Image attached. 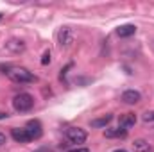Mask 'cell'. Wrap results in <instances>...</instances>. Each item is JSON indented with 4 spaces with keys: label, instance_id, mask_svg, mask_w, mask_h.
I'll return each mask as SVG.
<instances>
[{
    "label": "cell",
    "instance_id": "12",
    "mask_svg": "<svg viewBox=\"0 0 154 152\" xmlns=\"http://www.w3.org/2000/svg\"><path fill=\"white\" fill-rule=\"evenodd\" d=\"M104 136L106 138H125L127 136V131H124L120 127H116V129H106L104 131Z\"/></svg>",
    "mask_w": 154,
    "mask_h": 152
},
{
    "label": "cell",
    "instance_id": "1",
    "mask_svg": "<svg viewBox=\"0 0 154 152\" xmlns=\"http://www.w3.org/2000/svg\"><path fill=\"white\" fill-rule=\"evenodd\" d=\"M4 70V74L9 77L13 82L16 84H31V82H36V75L32 72H29L27 68H22V66H0Z\"/></svg>",
    "mask_w": 154,
    "mask_h": 152
},
{
    "label": "cell",
    "instance_id": "4",
    "mask_svg": "<svg viewBox=\"0 0 154 152\" xmlns=\"http://www.w3.org/2000/svg\"><path fill=\"white\" fill-rule=\"evenodd\" d=\"M65 136H66V140H68L70 143H75V145L84 143V141H86V138H88L86 131H84V129H81V127H68V129L65 131Z\"/></svg>",
    "mask_w": 154,
    "mask_h": 152
},
{
    "label": "cell",
    "instance_id": "15",
    "mask_svg": "<svg viewBox=\"0 0 154 152\" xmlns=\"http://www.w3.org/2000/svg\"><path fill=\"white\" fill-rule=\"evenodd\" d=\"M142 120H143V122H154V111H147V113H143Z\"/></svg>",
    "mask_w": 154,
    "mask_h": 152
},
{
    "label": "cell",
    "instance_id": "19",
    "mask_svg": "<svg viewBox=\"0 0 154 152\" xmlns=\"http://www.w3.org/2000/svg\"><path fill=\"white\" fill-rule=\"evenodd\" d=\"M113 152H127V150H124V149H116V150H113Z\"/></svg>",
    "mask_w": 154,
    "mask_h": 152
},
{
    "label": "cell",
    "instance_id": "13",
    "mask_svg": "<svg viewBox=\"0 0 154 152\" xmlns=\"http://www.w3.org/2000/svg\"><path fill=\"white\" fill-rule=\"evenodd\" d=\"M111 120H113V114H104V116H100V118L91 120V127H106Z\"/></svg>",
    "mask_w": 154,
    "mask_h": 152
},
{
    "label": "cell",
    "instance_id": "8",
    "mask_svg": "<svg viewBox=\"0 0 154 152\" xmlns=\"http://www.w3.org/2000/svg\"><path fill=\"white\" fill-rule=\"evenodd\" d=\"M140 100H142V93H140L138 90H125V91L122 93V102H125V104H129V106L138 104Z\"/></svg>",
    "mask_w": 154,
    "mask_h": 152
},
{
    "label": "cell",
    "instance_id": "6",
    "mask_svg": "<svg viewBox=\"0 0 154 152\" xmlns=\"http://www.w3.org/2000/svg\"><path fill=\"white\" fill-rule=\"evenodd\" d=\"M11 136L18 143H29L31 141V136H29V132H27L25 127H13L11 129Z\"/></svg>",
    "mask_w": 154,
    "mask_h": 152
},
{
    "label": "cell",
    "instance_id": "14",
    "mask_svg": "<svg viewBox=\"0 0 154 152\" xmlns=\"http://www.w3.org/2000/svg\"><path fill=\"white\" fill-rule=\"evenodd\" d=\"M50 61H52V57H50V52L47 50V52L41 56V65H43V66H47V65H50Z\"/></svg>",
    "mask_w": 154,
    "mask_h": 152
},
{
    "label": "cell",
    "instance_id": "9",
    "mask_svg": "<svg viewBox=\"0 0 154 152\" xmlns=\"http://www.w3.org/2000/svg\"><path fill=\"white\" fill-rule=\"evenodd\" d=\"M134 123H136V114H134V113H125V114H122V116H120L118 127H120V129H124V131H127V129L134 127Z\"/></svg>",
    "mask_w": 154,
    "mask_h": 152
},
{
    "label": "cell",
    "instance_id": "20",
    "mask_svg": "<svg viewBox=\"0 0 154 152\" xmlns=\"http://www.w3.org/2000/svg\"><path fill=\"white\" fill-rule=\"evenodd\" d=\"M0 20H2V14H0Z\"/></svg>",
    "mask_w": 154,
    "mask_h": 152
},
{
    "label": "cell",
    "instance_id": "10",
    "mask_svg": "<svg viewBox=\"0 0 154 152\" xmlns=\"http://www.w3.org/2000/svg\"><path fill=\"white\" fill-rule=\"evenodd\" d=\"M136 32V27L133 25V23H125V25H120L118 29H116V34L120 36V38H129V36H133Z\"/></svg>",
    "mask_w": 154,
    "mask_h": 152
},
{
    "label": "cell",
    "instance_id": "17",
    "mask_svg": "<svg viewBox=\"0 0 154 152\" xmlns=\"http://www.w3.org/2000/svg\"><path fill=\"white\" fill-rule=\"evenodd\" d=\"M72 152H90V150H88L86 147H82V149H74Z\"/></svg>",
    "mask_w": 154,
    "mask_h": 152
},
{
    "label": "cell",
    "instance_id": "7",
    "mask_svg": "<svg viewBox=\"0 0 154 152\" xmlns=\"http://www.w3.org/2000/svg\"><path fill=\"white\" fill-rule=\"evenodd\" d=\"M5 48L13 54H22V52H25V41L18 38H11L5 41Z\"/></svg>",
    "mask_w": 154,
    "mask_h": 152
},
{
    "label": "cell",
    "instance_id": "18",
    "mask_svg": "<svg viewBox=\"0 0 154 152\" xmlns=\"http://www.w3.org/2000/svg\"><path fill=\"white\" fill-rule=\"evenodd\" d=\"M5 118H7V113H4V111H0V122H2V120H5Z\"/></svg>",
    "mask_w": 154,
    "mask_h": 152
},
{
    "label": "cell",
    "instance_id": "2",
    "mask_svg": "<svg viewBox=\"0 0 154 152\" xmlns=\"http://www.w3.org/2000/svg\"><path fill=\"white\" fill-rule=\"evenodd\" d=\"M32 106H34V99H32V95H29V93H18V95L13 99V108H14L18 113H27V111L32 109Z\"/></svg>",
    "mask_w": 154,
    "mask_h": 152
},
{
    "label": "cell",
    "instance_id": "21",
    "mask_svg": "<svg viewBox=\"0 0 154 152\" xmlns=\"http://www.w3.org/2000/svg\"><path fill=\"white\" fill-rule=\"evenodd\" d=\"M38 152H43V150H38Z\"/></svg>",
    "mask_w": 154,
    "mask_h": 152
},
{
    "label": "cell",
    "instance_id": "16",
    "mask_svg": "<svg viewBox=\"0 0 154 152\" xmlns=\"http://www.w3.org/2000/svg\"><path fill=\"white\" fill-rule=\"evenodd\" d=\"M7 143V138H5V134L4 132H0V147H4Z\"/></svg>",
    "mask_w": 154,
    "mask_h": 152
},
{
    "label": "cell",
    "instance_id": "3",
    "mask_svg": "<svg viewBox=\"0 0 154 152\" xmlns=\"http://www.w3.org/2000/svg\"><path fill=\"white\" fill-rule=\"evenodd\" d=\"M74 41H75V31H74L72 27H61V29L57 31V45H59L61 48L72 47Z\"/></svg>",
    "mask_w": 154,
    "mask_h": 152
},
{
    "label": "cell",
    "instance_id": "11",
    "mask_svg": "<svg viewBox=\"0 0 154 152\" xmlns=\"http://www.w3.org/2000/svg\"><path fill=\"white\" fill-rule=\"evenodd\" d=\"M133 149H134V152H152L151 145H149V141L143 140V138L134 140V141H133Z\"/></svg>",
    "mask_w": 154,
    "mask_h": 152
},
{
    "label": "cell",
    "instance_id": "5",
    "mask_svg": "<svg viewBox=\"0 0 154 152\" xmlns=\"http://www.w3.org/2000/svg\"><path fill=\"white\" fill-rule=\"evenodd\" d=\"M25 129H27L31 140H38V138H41V134H43V127H41V122L39 120H29L27 125H25Z\"/></svg>",
    "mask_w": 154,
    "mask_h": 152
}]
</instances>
